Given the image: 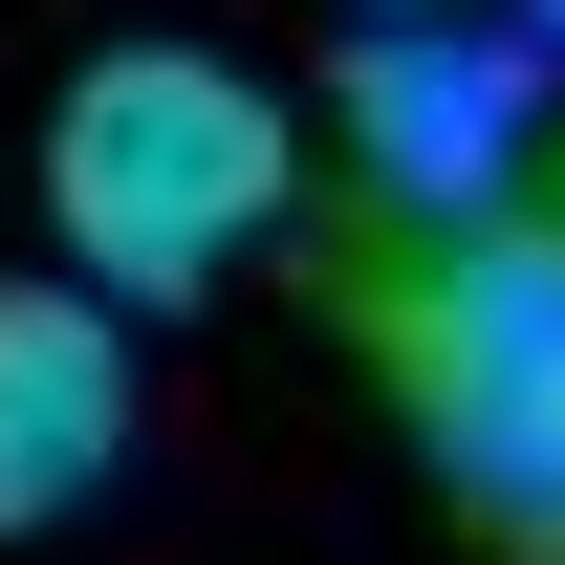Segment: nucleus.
Wrapping results in <instances>:
<instances>
[{"mask_svg":"<svg viewBox=\"0 0 565 565\" xmlns=\"http://www.w3.org/2000/svg\"><path fill=\"white\" fill-rule=\"evenodd\" d=\"M500 131H522V44H457V22H392L349 66V152H370V217H500Z\"/></svg>","mask_w":565,"mask_h":565,"instance_id":"nucleus-4","label":"nucleus"},{"mask_svg":"<svg viewBox=\"0 0 565 565\" xmlns=\"http://www.w3.org/2000/svg\"><path fill=\"white\" fill-rule=\"evenodd\" d=\"M282 217H305V109L262 66H217V44H109L44 109V239H66L44 282H87L109 327L131 305H217Z\"/></svg>","mask_w":565,"mask_h":565,"instance_id":"nucleus-1","label":"nucleus"},{"mask_svg":"<svg viewBox=\"0 0 565 565\" xmlns=\"http://www.w3.org/2000/svg\"><path fill=\"white\" fill-rule=\"evenodd\" d=\"M349 22H457V0H349Z\"/></svg>","mask_w":565,"mask_h":565,"instance_id":"nucleus-5","label":"nucleus"},{"mask_svg":"<svg viewBox=\"0 0 565 565\" xmlns=\"http://www.w3.org/2000/svg\"><path fill=\"white\" fill-rule=\"evenodd\" d=\"M392 370H414L435 479L522 544H565V217H457L392 305Z\"/></svg>","mask_w":565,"mask_h":565,"instance_id":"nucleus-2","label":"nucleus"},{"mask_svg":"<svg viewBox=\"0 0 565 565\" xmlns=\"http://www.w3.org/2000/svg\"><path fill=\"white\" fill-rule=\"evenodd\" d=\"M131 479V327L87 282H0V544H44Z\"/></svg>","mask_w":565,"mask_h":565,"instance_id":"nucleus-3","label":"nucleus"}]
</instances>
